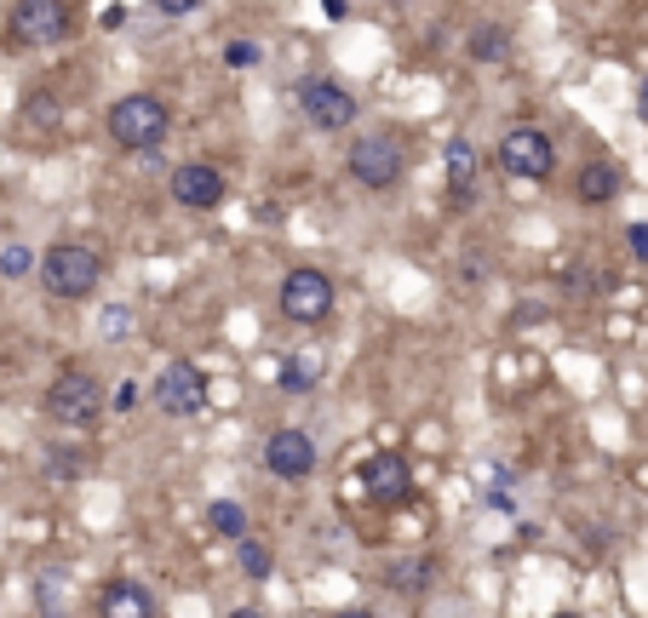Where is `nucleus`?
I'll return each mask as SVG.
<instances>
[{
	"mask_svg": "<svg viewBox=\"0 0 648 618\" xmlns=\"http://www.w3.org/2000/svg\"><path fill=\"white\" fill-rule=\"evenodd\" d=\"M41 281H46V293H58V298H92L98 281H104V258L81 241H58L41 258Z\"/></svg>",
	"mask_w": 648,
	"mask_h": 618,
	"instance_id": "1",
	"label": "nucleus"
},
{
	"mask_svg": "<svg viewBox=\"0 0 648 618\" xmlns=\"http://www.w3.org/2000/svg\"><path fill=\"white\" fill-rule=\"evenodd\" d=\"M110 138H115L121 149H133V154L156 149V144L167 138V103L149 98V92L121 98L115 110H110Z\"/></svg>",
	"mask_w": 648,
	"mask_h": 618,
	"instance_id": "2",
	"label": "nucleus"
},
{
	"mask_svg": "<svg viewBox=\"0 0 648 618\" xmlns=\"http://www.w3.org/2000/svg\"><path fill=\"white\" fill-rule=\"evenodd\" d=\"M46 412H53L58 424H92L98 412H104V384L81 367H69V373H58L53 390H46Z\"/></svg>",
	"mask_w": 648,
	"mask_h": 618,
	"instance_id": "3",
	"label": "nucleus"
},
{
	"mask_svg": "<svg viewBox=\"0 0 648 618\" xmlns=\"http://www.w3.org/2000/svg\"><path fill=\"white\" fill-rule=\"evenodd\" d=\"M344 167H351L356 184H367V190H390L396 178H402V144H396L390 133H367V138L351 144Z\"/></svg>",
	"mask_w": 648,
	"mask_h": 618,
	"instance_id": "4",
	"label": "nucleus"
},
{
	"mask_svg": "<svg viewBox=\"0 0 648 618\" xmlns=\"http://www.w3.org/2000/svg\"><path fill=\"white\" fill-rule=\"evenodd\" d=\"M500 167H505V178H528V184H539V178H552L557 149H552V138H545L539 126H511V133L500 138Z\"/></svg>",
	"mask_w": 648,
	"mask_h": 618,
	"instance_id": "5",
	"label": "nucleus"
},
{
	"mask_svg": "<svg viewBox=\"0 0 648 618\" xmlns=\"http://www.w3.org/2000/svg\"><path fill=\"white\" fill-rule=\"evenodd\" d=\"M328 309H333V281L321 270H293L282 281V316L287 321L316 327V321H328Z\"/></svg>",
	"mask_w": 648,
	"mask_h": 618,
	"instance_id": "6",
	"label": "nucleus"
},
{
	"mask_svg": "<svg viewBox=\"0 0 648 618\" xmlns=\"http://www.w3.org/2000/svg\"><path fill=\"white\" fill-rule=\"evenodd\" d=\"M64 35H69L64 0H18L12 7V41L18 46H58Z\"/></svg>",
	"mask_w": 648,
	"mask_h": 618,
	"instance_id": "7",
	"label": "nucleus"
},
{
	"mask_svg": "<svg viewBox=\"0 0 648 618\" xmlns=\"http://www.w3.org/2000/svg\"><path fill=\"white\" fill-rule=\"evenodd\" d=\"M298 103H305V121L316 133H344V126L356 121V98L339 81H305L298 87Z\"/></svg>",
	"mask_w": 648,
	"mask_h": 618,
	"instance_id": "8",
	"label": "nucleus"
},
{
	"mask_svg": "<svg viewBox=\"0 0 648 618\" xmlns=\"http://www.w3.org/2000/svg\"><path fill=\"white\" fill-rule=\"evenodd\" d=\"M156 401H161L167 419H195V412L207 407L202 367H195V360H172V367L161 373V384H156Z\"/></svg>",
	"mask_w": 648,
	"mask_h": 618,
	"instance_id": "9",
	"label": "nucleus"
},
{
	"mask_svg": "<svg viewBox=\"0 0 648 618\" xmlns=\"http://www.w3.org/2000/svg\"><path fill=\"white\" fill-rule=\"evenodd\" d=\"M264 470L282 476V481H305L316 470V442L305 430H276L264 442Z\"/></svg>",
	"mask_w": 648,
	"mask_h": 618,
	"instance_id": "10",
	"label": "nucleus"
},
{
	"mask_svg": "<svg viewBox=\"0 0 648 618\" xmlns=\"http://www.w3.org/2000/svg\"><path fill=\"white\" fill-rule=\"evenodd\" d=\"M362 487H367V499H373V504H402V499L413 493L408 458H396V453L367 458V464H362Z\"/></svg>",
	"mask_w": 648,
	"mask_h": 618,
	"instance_id": "11",
	"label": "nucleus"
},
{
	"mask_svg": "<svg viewBox=\"0 0 648 618\" xmlns=\"http://www.w3.org/2000/svg\"><path fill=\"white\" fill-rule=\"evenodd\" d=\"M172 201L190 206V213H213V206L224 201V178L213 167H202V161H190V167L172 172Z\"/></svg>",
	"mask_w": 648,
	"mask_h": 618,
	"instance_id": "12",
	"label": "nucleus"
},
{
	"mask_svg": "<svg viewBox=\"0 0 648 618\" xmlns=\"http://www.w3.org/2000/svg\"><path fill=\"white\" fill-rule=\"evenodd\" d=\"M98 613H104V618H156V596H149L144 584L115 579L104 596H98Z\"/></svg>",
	"mask_w": 648,
	"mask_h": 618,
	"instance_id": "13",
	"label": "nucleus"
},
{
	"mask_svg": "<svg viewBox=\"0 0 648 618\" xmlns=\"http://www.w3.org/2000/svg\"><path fill=\"white\" fill-rule=\"evenodd\" d=\"M575 190H580L586 206H609L619 195V167L614 161H586L580 178H575Z\"/></svg>",
	"mask_w": 648,
	"mask_h": 618,
	"instance_id": "14",
	"label": "nucleus"
},
{
	"mask_svg": "<svg viewBox=\"0 0 648 618\" xmlns=\"http://www.w3.org/2000/svg\"><path fill=\"white\" fill-rule=\"evenodd\" d=\"M316 384H321V355H293L282 367V390L287 396H305V390H316Z\"/></svg>",
	"mask_w": 648,
	"mask_h": 618,
	"instance_id": "15",
	"label": "nucleus"
},
{
	"mask_svg": "<svg viewBox=\"0 0 648 618\" xmlns=\"http://www.w3.org/2000/svg\"><path fill=\"white\" fill-rule=\"evenodd\" d=\"M207 527L241 545V538H247V510H241L236 499H218V504H207Z\"/></svg>",
	"mask_w": 648,
	"mask_h": 618,
	"instance_id": "16",
	"label": "nucleus"
},
{
	"mask_svg": "<svg viewBox=\"0 0 648 618\" xmlns=\"http://www.w3.org/2000/svg\"><path fill=\"white\" fill-rule=\"evenodd\" d=\"M447 178H454V184H470V178H477V149H470L465 138L447 144Z\"/></svg>",
	"mask_w": 648,
	"mask_h": 618,
	"instance_id": "17",
	"label": "nucleus"
},
{
	"mask_svg": "<svg viewBox=\"0 0 648 618\" xmlns=\"http://www.w3.org/2000/svg\"><path fill=\"white\" fill-rule=\"evenodd\" d=\"M505 52H511V35H505V30L470 35V58H477V64H493V58H505Z\"/></svg>",
	"mask_w": 648,
	"mask_h": 618,
	"instance_id": "18",
	"label": "nucleus"
},
{
	"mask_svg": "<svg viewBox=\"0 0 648 618\" xmlns=\"http://www.w3.org/2000/svg\"><path fill=\"white\" fill-rule=\"evenodd\" d=\"M236 556H241V573H247V579H270V550L259 545V538H241Z\"/></svg>",
	"mask_w": 648,
	"mask_h": 618,
	"instance_id": "19",
	"label": "nucleus"
},
{
	"mask_svg": "<svg viewBox=\"0 0 648 618\" xmlns=\"http://www.w3.org/2000/svg\"><path fill=\"white\" fill-rule=\"evenodd\" d=\"M30 270H35V252L30 247H7V252H0V275H7V281L30 275Z\"/></svg>",
	"mask_w": 648,
	"mask_h": 618,
	"instance_id": "20",
	"label": "nucleus"
},
{
	"mask_svg": "<svg viewBox=\"0 0 648 618\" xmlns=\"http://www.w3.org/2000/svg\"><path fill=\"white\" fill-rule=\"evenodd\" d=\"M23 110H30V126H58V98L53 92H35Z\"/></svg>",
	"mask_w": 648,
	"mask_h": 618,
	"instance_id": "21",
	"label": "nucleus"
},
{
	"mask_svg": "<svg viewBox=\"0 0 648 618\" xmlns=\"http://www.w3.org/2000/svg\"><path fill=\"white\" fill-rule=\"evenodd\" d=\"M224 64H230V69H253L259 64V46L253 41H230V46H224Z\"/></svg>",
	"mask_w": 648,
	"mask_h": 618,
	"instance_id": "22",
	"label": "nucleus"
},
{
	"mask_svg": "<svg viewBox=\"0 0 648 618\" xmlns=\"http://www.w3.org/2000/svg\"><path fill=\"white\" fill-rule=\"evenodd\" d=\"M626 241H632V258H643V264H648V224H632Z\"/></svg>",
	"mask_w": 648,
	"mask_h": 618,
	"instance_id": "23",
	"label": "nucleus"
},
{
	"mask_svg": "<svg viewBox=\"0 0 648 618\" xmlns=\"http://www.w3.org/2000/svg\"><path fill=\"white\" fill-rule=\"evenodd\" d=\"M156 7H161L167 18H184V12H195V7H202V0H156Z\"/></svg>",
	"mask_w": 648,
	"mask_h": 618,
	"instance_id": "24",
	"label": "nucleus"
},
{
	"mask_svg": "<svg viewBox=\"0 0 648 618\" xmlns=\"http://www.w3.org/2000/svg\"><path fill=\"white\" fill-rule=\"evenodd\" d=\"M104 332H110V344H121V332H127V316H121V309H110V316H104Z\"/></svg>",
	"mask_w": 648,
	"mask_h": 618,
	"instance_id": "25",
	"label": "nucleus"
},
{
	"mask_svg": "<svg viewBox=\"0 0 648 618\" xmlns=\"http://www.w3.org/2000/svg\"><path fill=\"white\" fill-rule=\"evenodd\" d=\"M98 23H104V30H121V23H127V7L115 0V7H104V18H98Z\"/></svg>",
	"mask_w": 648,
	"mask_h": 618,
	"instance_id": "26",
	"label": "nucleus"
},
{
	"mask_svg": "<svg viewBox=\"0 0 648 618\" xmlns=\"http://www.w3.org/2000/svg\"><path fill=\"white\" fill-rule=\"evenodd\" d=\"M637 115L648 121V75H643V81H637Z\"/></svg>",
	"mask_w": 648,
	"mask_h": 618,
	"instance_id": "27",
	"label": "nucleus"
},
{
	"mask_svg": "<svg viewBox=\"0 0 648 618\" xmlns=\"http://www.w3.org/2000/svg\"><path fill=\"white\" fill-rule=\"evenodd\" d=\"M321 12H328V18H344V0H321Z\"/></svg>",
	"mask_w": 648,
	"mask_h": 618,
	"instance_id": "28",
	"label": "nucleus"
},
{
	"mask_svg": "<svg viewBox=\"0 0 648 618\" xmlns=\"http://www.w3.org/2000/svg\"><path fill=\"white\" fill-rule=\"evenodd\" d=\"M333 618H373V613H362V607H344V613H333Z\"/></svg>",
	"mask_w": 648,
	"mask_h": 618,
	"instance_id": "29",
	"label": "nucleus"
},
{
	"mask_svg": "<svg viewBox=\"0 0 648 618\" xmlns=\"http://www.w3.org/2000/svg\"><path fill=\"white\" fill-rule=\"evenodd\" d=\"M230 618H264L259 607H241V613H230Z\"/></svg>",
	"mask_w": 648,
	"mask_h": 618,
	"instance_id": "30",
	"label": "nucleus"
},
{
	"mask_svg": "<svg viewBox=\"0 0 648 618\" xmlns=\"http://www.w3.org/2000/svg\"><path fill=\"white\" fill-rule=\"evenodd\" d=\"M557 618H575V613H557Z\"/></svg>",
	"mask_w": 648,
	"mask_h": 618,
	"instance_id": "31",
	"label": "nucleus"
}]
</instances>
